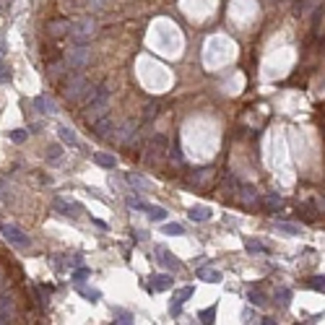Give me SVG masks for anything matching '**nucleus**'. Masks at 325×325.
<instances>
[{
	"mask_svg": "<svg viewBox=\"0 0 325 325\" xmlns=\"http://www.w3.org/2000/svg\"><path fill=\"white\" fill-rule=\"evenodd\" d=\"M110 86L107 84H102V86H97V89H91L89 94H86V99H89V107H86V122L91 125L94 120H99L102 115H107V110H110Z\"/></svg>",
	"mask_w": 325,
	"mask_h": 325,
	"instance_id": "obj_1",
	"label": "nucleus"
},
{
	"mask_svg": "<svg viewBox=\"0 0 325 325\" xmlns=\"http://www.w3.org/2000/svg\"><path fill=\"white\" fill-rule=\"evenodd\" d=\"M91 89H94V86H91V81L86 78L84 73H73L70 78L63 84V97H65L68 102H81Z\"/></svg>",
	"mask_w": 325,
	"mask_h": 325,
	"instance_id": "obj_2",
	"label": "nucleus"
},
{
	"mask_svg": "<svg viewBox=\"0 0 325 325\" xmlns=\"http://www.w3.org/2000/svg\"><path fill=\"white\" fill-rule=\"evenodd\" d=\"M146 164L148 167H156L164 156H167V153H169V141H167V135H161V133H156V135H153L151 138V141H148V146H146Z\"/></svg>",
	"mask_w": 325,
	"mask_h": 325,
	"instance_id": "obj_3",
	"label": "nucleus"
},
{
	"mask_svg": "<svg viewBox=\"0 0 325 325\" xmlns=\"http://www.w3.org/2000/svg\"><path fill=\"white\" fill-rule=\"evenodd\" d=\"M68 34H70V39H73L75 44H86L91 37L97 34V21H94V19H81V21H75V24H70Z\"/></svg>",
	"mask_w": 325,
	"mask_h": 325,
	"instance_id": "obj_4",
	"label": "nucleus"
},
{
	"mask_svg": "<svg viewBox=\"0 0 325 325\" xmlns=\"http://www.w3.org/2000/svg\"><path fill=\"white\" fill-rule=\"evenodd\" d=\"M65 65L70 70H81L89 65V60H91V50L86 47V44H73L70 50H65Z\"/></svg>",
	"mask_w": 325,
	"mask_h": 325,
	"instance_id": "obj_5",
	"label": "nucleus"
},
{
	"mask_svg": "<svg viewBox=\"0 0 325 325\" xmlns=\"http://www.w3.org/2000/svg\"><path fill=\"white\" fill-rule=\"evenodd\" d=\"M138 135V122L135 120H125V122H120V125L112 128V135L107 138V141H112V143H130L133 138Z\"/></svg>",
	"mask_w": 325,
	"mask_h": 325,
	"instance_id": "obj_6",
	"label": "nucleus"
},
{
	"mask_svg": "<svg viewBox=\"0 0 325 325\" xmlns=\"http://www.w3.org/2000/svg\"><path fill=\"white\" fill-rule=\"evenodd\" d=\"M0 234H3L13 247H21V250L32 245V239H29V237L24 234V231H21L19 226H13V224H0Z\"/></svg>",
	"mask_w": 325,
	"mask_h": 325,
	"instance_id": "obj_7",
	"label": "nucleus"
},
{
	"mask_svg": "<svg viewBox=\"0 0 325 325\" xmlns=\"http://www.w3.org/2000/svg\"><path fill=\"white\" fill-rule=\"evenodd\" d=\"M213 177H216V172L211 167H206V169H198V172L188 180V188H195V190H206V188H211V182H213Z\"/></svg>",
	"mask_w": 325,
	"mask_h": 325,
	"instance_id": "obj_8",
	"label": "nucleus"
},
{
	"mask_svg": "<svg viewBox=\"0 0 325 325\" xmlns=\"http://www.w3.org/2000/svg\"><path fill=\"white\" fill-rule=\"evenodd\" d=\"M193 294H195V289H193V286H182V289L175 294V299L169 302V312H172V315H180V312H182V304L188 302V299L193 297Z\"/></svg>",
	"mask_w": 325,
	"mask_h": 325,
	"instance_id": "obj_9",
	"label": "nucleus"
},
{
	"mask_svg": "<svg viewBox=\"0 0 325 325\" xmlns=\"http://www.w3.org/2000/svg\"><path fill=\"white\" fill-rule=\"evenodd\" d=\"M68 29H70V21L68 19H52L47 24V37L50 39H63L68 34Z\"/></svg>",
	"mask_w": 325,
	"mask_h": 325,
	"instance_id": "obj_10",
	"label": "nucleus"
},
{
	"mask_svg": "<svg viewBox=\"0 0 325 325\" xmlns=\"http://www.w3.org/2000/svg\"><path fill=\"white\" fill-rule=\"evenodd\" d=\"M91 128H94V135H97V138H110V133H112V128H115V120H112L110 115H102L99 120L91 122Z\"/></svg>",
	"mask_w": 325,
	"mask_h": 325,
	"instance_id": "obj_11",
	"label": "nucleus"
},
{
	"mask_svg": "<svg viewBox=\"0 0 325 325\" xmlns=\"http://www.w3.org/2000/svg\"><path fill=\"white\" fill-rule=\"evenodd\" d=\"M65 73H68L65 60H52V63L47 65V78H50V81H60V78H65Z\"/></svg>",
	"mask_w": 325,
	"mask_h": 325,
	"instance_id": "obj_12",
	"label": "nucleus"
},
{
	"mask_svg": "<svg viewBox=\"0 0 325 325\" xmlns=\"http://www.w3.org/2000/svg\"><path fill=\"white\" fill-rule=\"evenodd\" d=\"M239 200L245 206H258L260 195H258V190L253 188V185H242V188H239Z\"/></svg>",
	"mask_w": 325,
	"mask_h": 325,
	"instance_id": "obj_13",
	"label": "nucleus"
},
{
	"mask_svg": "<svg viewBox=\"0 0 325 325\" xmlns=\"http://www.w3.org/2000/svg\"><path fill=\"white\" fill-rule=\"evenodd\" d=\"M172 284H175V278L167 276V273H161V276H153V278H151L148 289H151V291H167V289H172Z\"/></svg>",
	"mask_w": 325,
	"mask_h": 325,
	"instance_id": "obj_14",
	"label": "nucleus"
},
{
	"mask_svg": "<svg viewBox=\"0 0 325 325\" xmlns=\"http://www.w3.org/2000/svg\"><path fill=\"white\" fill-rule=\"evenodd\" d=\"M156 255H159L156 260L161 263L164 268H169V271H180V268H182V266H180V260H175L172 255H169V253L164 250V247H159V250H156Z\"/></svg>",
	"mask_w": 325,
	"mask_h": 325,
	"instance_id": "obj_15",
	"label": "nucleus"
},
{
	"mask_svg": "<svg viewBox=\"0 0 325 325\" xmlns=\"http://www.w3.org/2000/svg\"><path fill=\"white\" fill-rule=\"evenodd\" d=\"M188 216L193 221H208L211 219V208L208 206H193L190 211H188Z\"/></svg>",
	"mask_w": 325,
	"mask_h": 325,
	"instance_id": "obj_16",
	"label": "nucleus"
},
{
	"mask_svg": "<svg viewBox=\"0 0 325 325\" xmlns=\"http://www.w3.org/2000/svg\"><path fill=\"white\" fill-rule=\"evenodd\" d=\"M198 278H203L206 284H219L221 281V273L206 266V268H198Z\"/></svg>",
	"mask_w": 325,
	"mask_h": 325,
	"instance_id": "obj_17",
	"label": "nucleus"
},
{
	"mask_svg": "<svg viewBox=\"0 0 325 325\" xmlns=\"http://www.w3.org/2000/svg\"><path fill=\"white\" fill-rule=\"evenodd\" d=\"M94 161H97L99 167H107V169H115V167H117V159L112 156V153H104V151H97V153H94Z\"/></svg>",
	"mask_w": 325,
	"mask_h": 325,
	"instance_id": "obj_18",
	"label": "nucleus"
},
{
	"mask_svg": "<svg viewBox=\"0 0 325 325\" xmlns=\"http://www.w3.org/2000/svg\"><path fill=\"white\" fill-rule=\"evenodd\" d=\"M13 315V299L11 297H0V322H8Z\"/></svg>",
	"mask_w": 325,
	"mask_h": 325,
	"instance_id": "obj_19",
	"label": "nucleus"
},
{
	"mask_svg": "<svg viewBox=\"0 0 325 325\" xmlns=\"http://www.w3.org/2000/svg\"><path fill=\"white\" fill-rule=\"evenodd\" d=\"M34 107H37L39 112H50V115H55V112H57L55 102H52V99H47V97H37V99H34Z\"/></svg>",
	"mask_w": 325,
	"mask_h": 325,
	"instance_id": "obj_20",
	"label": "nucleus"
},
{
	"mask_svg": "<svg viewBox=\"0 0 325 325\" xmlns=\"http://www.w3.org/2000/svg\"><path fill=\"white\" fill-rule=\"evenodd\" d=\"M159 115H161V102H148L143 107V117L146 120H156Z\"/></svg>",
	"mask_w": 325,
	"mask_h": 325,
	"instance_id": "obj_21",
	"label": "nucleus"
},
{
	"mask_svg": "<svg viewBox=\"0 0 325 325\" xmlns=\"http://www.w3.org/2000/svg\"><path fill=\"white\" fill-rule=\"evenodd\" d=\"M247 299H250V304H255V307H266V304H268V302H266V294H263L260 289H250Z\"/></svg>",
	"mask_w": 325,
	"mask_h": 325,
	"instance_id": "obj_22",
	"label": "nucleus"
},
{
	"mask_svg": "<svg viewBox=\"0 0 325 325\" xmlns=\"http://www.w3.org/2000/svg\"><path fill=\"white\" fill-rule=\"evenodd\" d=\"M57 133H60V138H63L65 143H70V146H78V135H75V130H70V128H60Z\"/></svg>",
	"mask_w": 325,
	"mask_h": 325,
	"instance_id": "obj_23",
	"label": "nucleus"
},
{
	"mask_svg": "<svg viewBox=\"0 0 325 325\" xmlns=\"http://www.w3.org/2000/svg\"><path fill=\"white\" fill-rule=\"evenodd\" d=\"M60 159H63V148H60L57 143L50 146V148H47V161H50V164H60Z\"/></svg>",
	"mask_w": 325,
	"mask_h": 325,
	"instance_id": "obj_24",
	"label": "nucleus"
},
{
	"mask_svg": "<svg viewBox=\"0 0 325 325\" xmlns=\"http://www.w3.org/2000/svg\"><path fill=\"white\" fill-rule=\"evenodd\" d=\"M146 213H148V219H151V221H164V219H167V211H164V208H159V206H148V211H146Z\"/></svg>",
	"mask_w": 325,
	"mask_h": 325,
	"instance_id": "obj_25",
	"label": "nucleus"
},
{
	"mask_svg": "<svg viewBox=\"0 0 325 325\" xmlns=\"http://www.w3.org/2000/svg\"><path fill=\"white\" fill-rule=\"evenodd\" d=\"M245 247H247V253H266V245H263L260 239H245Z\"/></svg>",
	"mask_w": 325,
	"mask_h": 325,
	"instance_id": "obj_26",
	"label": "nucleus"
},
{
	"mask_svg": "<svg viewBox=\"0 0 325 325\" xmlns=\"http://www.w3.org/2000/svg\"><path fill=\"white\" fill-rule=\"evenodd\" d=\"M266 208L268 211H278V208H281V198H278V193H268L266 195Z\"/></svg>",
	"mask_w": 325,
	"mask_h": 325,
	"instance_id": "obj_27",
	"label": "nucleus"
},
{
	"mask_svg": "<svg viewBox=\"0 0 325 325\" xmlns=\"http://www.w3.org/2000/svg\"><path fill=\"white\" fill-rule=\"evenodd\" d=\"M276 304H281V307H289V304H291V291H289V289H281V291H276Z\"/></svg>",
	"mask_w": 325,
	"mask_h": 325,
	"instance_id": "obj_28",
	"label": "nucleus"
},
{
	"mask_svg": "<svg viewBox=\"0 0 325 325\" xmlns=\"http://www.w3.org/2000/svg\"><path fill=\"white\" fill-rule=\"evenodd\" d=\"M276 229H278V231H284V234H299V231H302L297 224H286V221H278V224H276Z\"/></svg>",
	"mask_w": 325,
	"mask_h": 325,
	"instance_id": "obj_29",
	"label": "nucleus"
},
{
	"mask_svg": "<svg viewBox=\"0 0 325 325\" xmlns=\"http://www.w3.org/2000/svg\"><path fill=\"white\" fill-rule=\"evenodd\" d=\"M78 291L84 294L86 299H91V302H97V299L102 297V294H99V289H89V286H84V284H78Z\"/></svg>",
	"mask_w": 325,
	"mask_h": 325,
	"instance_id": "obj_30",
	"label": "nucleus"
},
{
	"mask_svg": "<svg viewBox=\"0 0 325 325\" xmlns=\"http://www.w3.org/2000/svg\"><path fill=\"white\" fill-rule=\"evenodd\" d=\"M26 135H29V130H24V128H16V130H11V133H8V138H11L13 143H24V141H26Z\"/></svg>",
	"mask_w": 325,
	"mask_h": 325,
	"instance_id": "obj_31",
	"label": "nucleus"
},
{
	"mask_svg": "<svg viewBox=\"0 0 325 325\" xmlns=\"http://www.w3.org/2000/svg\"><path fill=\"white\" fill-rule=\"evenodd\" d=\"M112 315L117 317V322H120V325H130V322H133V315H130V312H125V309H112Z\"/></svg>",
	"mask_w": 325,
	"mask_h": 325,
	"instance_id": "obj_32",
	"label": "nucleus"
},
{
	"mask_svg": "<svg viewBox=\"0 0 325 325\" xmlns=\"http://www.w3.org/2000/svg\"><path fill=\"white\" fill-rule=\"evenodd\" d=\"M86 278H89V268H81V266H78V271H75V273L70 276V281H73L75 286H78V284H84V281H86Z\"/></svg>",
	"mask_w": 325,
	"mask_h": 325,
	"instance_id": "obj_33",
	"label": "nucleus"
},
{
	"mask_svg": "<svg viewBox=\"0 0 325 325\" xmlns=\"http://www.w3.org/2000/svg\"><path fill=\"white\" fill-rule=\"evenodd\" d=\"M125 180H128V182L133 185V188H138V190H148V182H146V180H141L138 175H128Z\"/></svg>",
	"mask_w": 325,
	"mask_h": 325,
	"instance_id": "obj_34",
	"label": "nucleus"
},
{
	"mask_svg": "<svg viewBox=\"0 0 325 325\" xmlns=\"http://www.w3.org/2000/svg\"><path fill=\"white\" fill-rule=\"evenodd\" d=\"M128 206L135 208V211H148L151 203H146V200H141V198H128Z\"/></svg>",
	"mask_w": 325,
	"mask_h": 325,
	"instance_id": "obj_35",
	"label": "nucleus"
},
{
	"mask_svg": "<svg viewBox=\"0 0 325 325\" xmlns=\"http://www.w3.org/2000/svg\"><path fill=\"white\" fill-rule=\"evenodd\" d=\"M198 317L203 320V322H213V317H216V304H213V307H208V309H200Z\"/></svg>",
	"mask_w": 325,
	"mask_h": 325,
	"instance_id": "obj_36",
	"label": "nucleus"
},
{
	"mask_svg": "<svg viewBox=\"0 0 325 325\" xmlns=\"http://www.w3.org/2000/svg\"><path fill=\"white\" fill-rule=\"evenodd\" d=\"M309 286H312L315 291H320V294H322V289H325V281H322V276H312V278H309Z\"/></svg>",
	"mask_w": 325,
	"mask_h": 325,
	"instance_id": "obj_37",
	"label": "nucleus"
},
{
	"mask_svg": "<svg viewBox=\"0 0 325 325\" xmlns=\"http://www.w3.org/2000/svg\"><path fill=\"white\" fill-rule=\"evenodd\" d=\"M182 224H164V234H182Z\"/></svg>",
	"mask_w": 325,
	"mask_h": 325,
	"instance_id": "obj_38",
	"label": "nucleus"
},
{
	"mask_svg": "<svg viewBox=\"0 0 325 325\" xmlns=\"http://www.w3.org/2000/svg\"><path fill=\"white\" fill-rule=\"evenodd\" d=\"M68 266H73V268L84 266V255H68Z\"/></svg>",
	"mask_w": 325,
	"mask_h": 325,
	"instance_id": "obj_39",
	"label": "nucleus"
},
{
	"mask_svg": "<svg viewBox=\"0 0 325 325\" xmlns=\"http://www.w3.org/2000/svg\"><path fill=\"white\" fill-rule=\"evenodd\" d=\"M169 153L175 156V161H182V153H180V148H177V146H175V151H169Z\"/></svg>",
	"mask_w": 325,
	"mask_h": 325,
	"instance_id": "obj_40",
	"label": "nucleus"
},
{
	"mask_svg": "<svg viewBox=\"0 0 325 325\" xmlns=\"http://www.w3.org/2000/svg\"><path fill=\"white\" fill-rule=\"evenodd\" d=\"M3 55H6V50H3V42H0V60H3Z\"/></svg>",
	"mask_w": 325,
	"mask_h": 325,
	"instance_id": "obj_41",
	"label": "nucleus"
},
{
	"mask_svg": "<svg viewBox=\"0 0 325 325\" xmlns=\"http://www.w3.org/2000/svg\"><path fill=\"white\" fill-rule=\"evenodd\" d=\"M0 286H3V271H0Z\"/></svg>",
	"mask_w": 325,
	"mask_h": 325,
	"instance_id": "obj_42",
	"label": "nucleus"
},
{
	"mask_svg": "<svg viewBox=\"0 0 325 325\" xmlns=\"http://www.w3.org/2000/svg\"><path fill=\"white\" fill-rule=\"evenodd\" d=\"M278 3H286V0H278Z\"/></svg>",
	"mask_w": 325,
	"mask_h": 325,
	"instance_id": "obj_43",
	"label": "nucleus"
}]
</instances>
